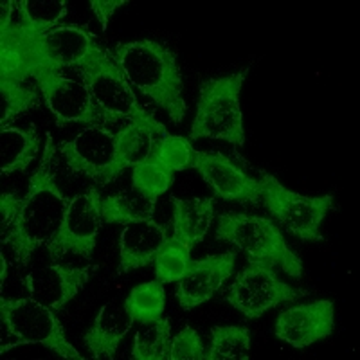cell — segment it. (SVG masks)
<instances>
[{
  "label": "cell",
  "instance_id": "cell-1",
  "mask_svg": "<svg viewBox=\"0 0 360 360\" xmlns=\"http://www.w3.org/2000/svg\"><path fill=\"white\" fill-rule=\"evenodd\" d=\"M54 141L51 131L45 134L40 162L29 179L27 191L20 211L4 245H11L18 265H29L33 254L54 240L63 221L69 198L56 184L54 169Z\"/></svg>",
  "mask_w": 360,
  "mask_h": 360
},
{
  "label": "cell",
  "instance_id": "cell-2",
  "mask_svg": "<svg viewBox=\"0 0 360 360\" xmlns=\"http://www.w3.org/2000/svg\"><path fill=\"white\" fill-rule=\"evenodd\" d=\"M107 53L121 67L131 89L152 99L175 124L184 121L188 114L184 78L176 54L168 45L155 40H135L119 44Z\"/></svg>",
  "mask_w": 360,
  "mask_h": 360
},
{
  "label": "cell",
  "instance_id": "cell-3",
  "mask_svg": "<svg viewBox=\"0 0 360 360\" xmlns=\"http://www.w3.org/2000/svg\"><path fill=\"white\" fill-rule=\"evenodd\" d=\"M103 47L79 25H60L17 51L0 53V74L25 82L40 72L78 69Z\"/></svg>",
  "mask_w": 360,
  "mask_h": 360
},
{
  "label": "cell",
  "instance_id": "cell-4",
  "mask_svg": "<svg viewBox=\"0 0 360 360\" xmlns=\"http://www.w3.org/2000/svg\"><path fill=\"white\" fill-rule=\"evenodd\" d=\"M214 238L218 242L231 243L245 254L249 263L281 269L294 279L303 278V259L292 250L281 229L272 220L259 214L221 213L218 217Z\"/></svg>",
  "mask_w": 360,
  "mask_h": 360
},
{
  "label": "cell",
  "instance_id": "cell-5",
  "mask_svg": "<svg viewBox=\"0 0 360 360\" xmlns=\"http://www.w3.org/2000/svg\"><path fill=\"white\" fill-rule=\"evenodd\" d=\"M249 69L245 67L238 72L214 76L200 83L189 141L213 139L245 146L242 89Z\"/></svg>",
  "mask_w": 360,
  "mask_h": 360
},
{
  "label": "cell",
  "instance_id": "cell-6",
  "mask_svg": "<svg viewBox=\"0 0 360 360\" xmlns=\"http://www.w3.org/2000/svg\"><path fill=\"white\" fill-rule=\"evenodd\" d=\"M262 202L281 227L301 242H323L321 225L333 209V195L310 197L292 191L278 176L262 172Z\"/></svg>",
  "mask_w": 360,
  "mask_h": 360
},
{
  "label": "cell",
  "instance_id": "cell-7",
  "mask_svg": "<svg viewBox=\"0 0 360 360\" xmlns=\"http://www.w3.org/2000/svg\"><path fill=\"white\" fill-rule=\"evenodd\" d=\"M78 72L101 114V124H114L121 119L137 121L152 115L144 110L124 72L108 56L107 49L90 56L78 67Z\"/></svg>",
  "mask_w": 360,
  "mask_h": 360
},
{
  "label": "cell",
  "instance_id": "cell-8",
  "mask_svg": "<svg viewBox=\"0 0 360 360\" xmlns=\"http://www.w3.org/2000/svg\"><path fill=\"white\" fill-rule=\"evenodd\" d=\"M0 315L2 324L17 339V344H40L62 359H85L67 339L56 311L38 303L31 295L18 299L0 297Z\"/></svg>",
  "mask_w": 360,
  "mask_h": 360
},
{
  "label": "cell",
  "instance_id": "cell-9",
  "mask_svg": "<svg viewBox=\"0 0 360 360\" xmlns=\"http://www.w3.org/2000/svg\"><path fill=\"white\" fill-rule=\"evenodd\" d=\"M101 195L94 184L85 191L76 193L69 198L63 221L53 242L45 247L53 259H60L67 254L90 259L98 245L101 225Z\"/></svg>",
  "mask_w": 360,
  "mask_h": 360
},
{
  "label": "cell",
  "instance_id": "cell-10",
  "mask_svg": "<svg viewBox=\"0 0 360 360\" xmlns=\"http://www.w3.org/2000/svg\"><path fill=\"white\" fill-rule=\"evenodd\" d=\"M60 153L72 172L82 173L101 186L114 182L127 169L119 160L115 134L105 124H89L79 130L60 146Z\"/></svg>",
  "mask_w": 360,
  "mask_h": 360
},
{
  "label": "cell",
  "instance_id": "cell-11",
  "mask_svg": "<svg viewBox=\"0 0 360 360\" xmlns=\"http://www.w3.org/2000/svg\"><path fill=\"white\" fill-rule=\"evenodd\" d=\"M303 295H307V290H299L281 281L274 269L249 263L231 283L227 303L247 319H259L272 308L297 301Z\"/></svg>",
  "mask_w": 360,
  "mask_h": 360
},
{
  "label": "cell",
  "instance_id": "cell-12",
  "mask_svg": "<svg viewBox=\"0 0 360 360\" xmlns=\"http://www.w3.org/2000/svg\"><path fill=\"white\" fill-rule=\"evenodd\" d=\"M33 79L58 124H101V114L83 82L62 72H40Z\"/></svg>",
  "mask_w": 360,
  "mask_h": 360
},
{
  "label": "cell",
  "instance_id": "cell-13",
  "mask_svg": "<svg viewBox=\"0 0 360 360\" xmlns=\"http://www.w3.org/2000/svg\"><path fill=\"white\" fill-rule=\"evenodd\" d=\"M335 330V303L330 299H315L295 304L278 315L274 333L292 348L303 349L330 337Z\"/></svg>",
  "mask_w": 360,
  "mask_h": 360
},
{
  "label": "cell",
  "instance_id": "cell-14",
  "mask_svg": "<svg viewBox=\"0 0 360 360\" xmlns=\"http://www.w3.org/2000/svg\"><path fill=\"white\" fill-rule=\"evenodd\" d=\"M236 252L227 250L221 254H209L205 258L191 259L182 279L176 281L175 297L182 310H193L213 299L225 281L233 276Z\"/></svg>",
  "mask_w": 360,
  "mask_h": 360
},
{
  "label": "cell",
  "instance_id": "cell-15",
  "mask_svg": "<svg viewBox=\"0 0 360 360\" xmlns=\"http://www.w3.org/2000/svg\"><path fill=\"white\" fill-rule=\"evenodd\" d=\"M193 168L200 173L205 184L213 189L217 197L229 202H249L258 204L262 200V182L243 172L236 162L224 153H195Z\"/></svg>",
  "mask_w": 360,
  "mask_h": 360
},
{
  "label": "cell",
  "instance_id": "cell-16",
  "mask_svg": "<svg viewBox=\"0 0 360 360\" xmlns=\"http://www.w3.org/2000/svg\"><path fill=\"white\" fill-rule=\"evenodd\" d=\"M92 266L41 265L24 278V287L38 303L60 311L86 287Z\"/></svg>",
  "mask_w": 360,
  "mask_h": 360
},
{
  "label": "cell",
  "instance_id": "cell-17",
  "mask_svg": "<svg viewBox=\"0 0 360 360\" xmlns=\"http://www.w3.org/2000/svg\"><path fill=\"white\" fill-rule=\"evenodd\" d=\"M69 4L65 0H18L15 25L9 33L0 37V53L17 51L37 38L60 27L67 17Z\"/></svg>",
  "mask_w": 360,
  "mask_h": 360
},
{
  "label": "cell",
  "instance_id": "cell-18",
  "mask_svg": "<svg viewBox=\"0 0 360 360\" xmlns=\"http://www.w3.org/2000/svg\"><path fill=\"white\" fill-rule=\"evenodd\" d=\"M166 240V229L153 218L124 225L119 233V274L150 265Z\"/></svg>",
  "mask_w": 360,
  "mask_h": 360
},
{
  "label": "cell",
  "instance_id": "cell-19",
  "mask_svg": "<svg viewBox=\"0 0 360 360\" xmlns=\"http://www.w3.org/2000/svg\"><path fill=\"white\" fill-rule=\"evenodd\" d=\"M131 326L134 319L124 307L115 303L103 304L83 335V344L90 353V359H114L119 344L123 342Z\"/></svg>",
  "mask_w": 360,
  "mask_h": 360
},
{
  "label": "cell",
  "instance_id": "cell-20",
  "mask_svg": "<svg viewBox=\"0 0 360 360\" xmlns=\"http://www.w3.org/2000/svg\"><path fill=\"white\" fill-rule=\"evenodd\" d=\"M164 131H168L166 127L153 115L130 121L121 130L115 131L117 155L124 168H134L152 159L157 141Z\"/></svg>",
  "mask_w": 360,
  "mask_h": 360
},
{
  "label": "cell",
  "instance_id": "cell-21",
  "mask_svg": "<svg viewBox=\"0 0 360 360\" xmlns=\"http://www.w3.org/2000/svg\"><path fill=\"white\" fill-rule=\"evenodd\" d=\"M173 236L189 249L204 242L214 220L213 198H172Z\"/></svg>",
  "mask_w": 360,
  "mask_h": 360
},
{
  "label": "cell",
  "instance_id": "cell-22",
  "mask_svg": "<svg viewBox=\"0 0 360 360\" xmlns=\"http://www.w3.org/2000/svg\"><path fill=\"white\" fill-rule=\"evenodd\" d=\"M40 135L34 127L0 128V173L24 172L40 153Z\"/></svg>",
  "mask_w": 360,
  "mask_h": 360
},
{
  "label": "cell",
  "instance_id": "cell-23",
  "mask_svg": "<svg viewBox=\"0 0 360 360\" xmlns=\"http://www.w3.org/2000/svg\"><path fill=\"white\" fill-rule=\"evenodd\" d=\"M157 198L148 197L135 188L112 193L101 200V217L105 224H134L152 220L155 214Z\"/></svg>",
  "mask_w": 360,
  "mask_h": 360
},
{
  "label": "cell",
  "instance_id": "cell-24",
  "mask_svg": "<svg viewBox=\"0 0 360 360\" xmlns=\"http://www.w3.org/2000/svg\"><path fill=\"white\" fill-rule=\"evenodd\" d=\"M40 96L38 86L0 74V128L9 127L18 115L38 107Z\"/></svg>",
  "mask_w": 360,
  "mask_h": 360
},
{
  "label": "cell",
  "instance_id": "cell-25",
  "mask_svg": "<svg viewBox=\"0 0 360 360\" xmlns=\"http://www.w3.org/2000/svg\"><path fill=\"white\" fill-rule=\"evenodd\" d=\"M250 330L238 324L211 328V346L205 360H247L250 356Z\"/></svg>",
  "mask_w": 360,
  "mask_h": 360
},
{
  "label": "cell",
  "instance_id": "cell-26",
  "mask_svg": "<svg viewBox=\"0 0 360 360\" xmlns=\"http://www.w3.org/2000/svg\"><path fill=\"white\" fill-rule=\"evenodd\" d=\"M172 323L168 317L141 323L134 335L131 356L137 360H168Z\"/></svg>",
  "mask_w": 360,
  "mask_h": 360
},
{
  "label": "cell",
  "instance_id": "cell-27",
  "mask_svg": "<svg viewBox=\"0 0 360 360\" xmlns=\"http://www.w3.org/2000/svg\"><path fill=\"white\" fill-rule=\"evenodd\" d=\"M134 323H148V321L159 319L166 310V290L164 283L155 281L141 283L130 290L123 303Z\"/></svg>",
  "mask_w": 360,
  "mask_h": 360
},
{
  "label": "cell",
  "instance_id": "cell-28",
  "mask_svg": "<svg viewBox=\"0 0 360 360\" xmlns=\"http://www.w3.org/2000/svg\"><path fill=\"white\" fill-rule=\"evenodd\" d=\"M191 263V249L175 236L168 238L157 252L153 265H155V279L160 283H176L186 276Z\"/></svg>",
  "mask_w": 360,
  "mask_h": 360
},
{
  "label": "cell",
  "instance_id": "cell-29",
  "mask_svg": "<svg viewBox=\"0 0 360 360\" xmlns=\"http://www.w3.org/2000/svg\"><path fill=\"white\" fill-rule=\"evenodd\" d=\"M173 182H175V172L153 157L131 168V188L148 197L159 198L160 195H166L172 189Z\"/></svg>",
  "mask_w": 360,
  "mask_h": 360
},
{
  "label": "cell",
  "instance_id": "cell-30",
  "mask_svg": "<svg viewBox=\"0 0 360 360\" xmlns=\"http://www.w3.org/2000/svg\"><path fill=\"white\" fill-rule=\"evenodd\" d=\"M195 153L197 150L193 148L191 141L182 135H173L169 131H164L159 137L153 150V159L159 160L160 164L172 168L173 172H184V169L193 168L195 164Z\"/></svg>",
  "mask_w": 360,
  "mask_h": 360
},
{
  "label": "cell",
  "instance_id": "cell-31",
  "mask_svg": "<svg viewBox=\"0 0 360 360\" xmlns=\"http://www.w3.org/2000/svg\"><path fill=\"white\" fill-rule=\"evenodd\" d=\"M168 360H205V348L200 333L191 326H184L172 335Z\"/></svg>",
  "mask_w": 360,
  "mask_h": 360
},
{
  "label": "cell",
  "instance_id": "cell-32",
  "mask_svg": "<svg viewBox=\"0 0 360 360\" xmlns=\"http://www.w3.org/2000/svg\"><path fill=\"white\" fill-rule=\"evenodd\" d=\"M22 200H24V197H20L15 191H2V195H0V242L2 243H6L13 225L17 221Z\"/></svg>",
  "mask_w": 360,
  "mask_h": 360
},
{
  "label": "cell",
  "instance_id": "cell-33",
  "mask_svg": "<svg viewBox=\"0 0 360 360\" xmlns=\"http://www.w3.org/2000/svg\"><path fill=\"white\" fill-rule=\"evenodd\" d=\"M127 4V0H90V9L94 13V17L98 18L103 31H107L108 24H110V18L114 17V13Z\"/></svg>",
  "mask_w": 360,
  "mask_h": 360
},
{
  "label": "cell",
  "instance_id": "cell-34",
  "mask_svg": "<svg viewBox=\"0 0 360 360\" xmlns=\"http://www.w3.org/2000/svg\"><path fill=\"white\" fill-rule=\"evenodd\" d=\"M6 279H8V262L4 254H0V288L4 287Z\"/></svg>",
  "mask_w": 360,
  "mask_h": 360
}]
</instances>
